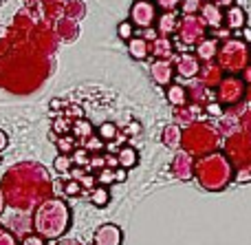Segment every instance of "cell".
Here are the masks:
<instances>
[{
    "instance_id": "6da1fadb",
    "label": "cell",
    "mask_w": 251,
    "mask_h": 245,
    "mask_svg": "<svg viewBox=\"0 0 251 245\" xmlns=\"http://www.w3.org/2000/svg\"><path fill=\"white\" fill-rule=\"evenodd\" d=\"M33 225L35 234L42 239H57L69 230L71 225V210L62 199H44L33 215Z\"/></svg>"
},
{
    "instance_id": "7a4b0ae2",
    "label": "cell",
    "mask_w": 251,
    "mask_h": 245,
    "mask_svg": "<svg viewBox=\"0 0 251 245\" xmlns=\"http://www.w3.org/2000/svg\"><path fill=\"white\" fill-rule=\"evenodd\" d=\"M194 175L199 177L201 186L207 190H223L234 177V168L225 153H207L201 157L199 163H194Z\"/></svg>"
},
{
    "instance_id": "3957f363",
    "label": "cell",
    "mask_w": 251,
    "mask_h": 245,
    "mask_svg": "<svg viewBox=\"0 0 251 245\" xmlns=\"http://www.w3.org/2000/svg\"><path fill=\"white\" fill-rule=\"evenodd\" d=\"M216 62L223 69V73L227 75H240L247 64L251 62V47L247 40H240L238 35L223 40L218 44V53H216Z\"/></svg>"
},
{
    "instance_id": "277c9868",
    "label": "cell",
    "mask_w": 251,
    "mask_h": 245,
    "mask_svg": "<svg viewBox=\"0 0 251 245\" xmlns=\"http://www.w3.org/2000/svg\"><path fill=\"white\" fill-rule=\"evenodd\" d=\"M181 144H185V153L190 155H207V153H214L218 146V133L214 131L209 124H201V122H194L185 128L181 137Z\"/></svg>"
},
{
    "instance_id": "5b68a950",
    "label": "cell",
    "mask_w": 251,
    "mask_h": 245,
    "mask_svg": "<svg viewBox=\"0 0 251 245\" xmlns=\"http://www.w3.org/2000/svg\"><path fill=\"white\" fill-rule=\"evenodd\" d=\"M174 35L178 38L176 42H181L185 49H190L207 35V27H205V22L199 18V13H196V16H181Z\"/></svg>"
},
{
    "instance_id": "8992f818",
    "label": "cell",
    "mask_w": 251,
    "mask_h": 245,
    "mask_svg": "<svg viewBox=\"0 0 251 245\" xmlns=\"http://www.w3.org/2000/svg\"><path fill=\"white\" fill-rule=\"evenodd\" d=\"M245 88L247 82L240 75H225L216 86V102L221 106H236L245 100Z\"/></svg>"
},
{
    "instance_id": "52a82bcc",
    "label": "cell",
    "mask_w": 251,
    "mask_h": 245,
    "mask_svg": "<svg viewBox=\"0 0 251 245\" xmlns=\"http://www.w3.org/2000/svg\"><path fill=\"white\" fill-rule=\"evenodd\" d=\"M159 16V9L152 0H134L130 4V25L134 29H150L154 27V20Z\"/></svg>"
},
{
    "instance_id": "ba28073f",
    "label": "cell",
    "mask_w": 251,
    "mask_h": 245,
    "mask_svg": "<svg viewBox=\"0 0 251 245\" xmlns=\"http://www.w3.org/2000/svg\"><path fill=\"white\" fill-rule=\"evenodd\" d=\"M172 64H174V73L183 80H194L196 75H199V69H201L199 57L190 51H183V53H178V55H174Z\"/></svg>"
},
{
    "instance_id": "9c48e42d",
    "label": "cell",
    "mask_w": 251,
    "mask_h": 245,
    "mask_svg": "<svg viewBox=\"0 0 251 245\" xmlns=\"http://www.w3.org/2000/svg\"><path fill=\"white\" fill-rule=\"evenodd\" d=\"M223 25H225V29L231 31V35H238V31L247 27V11L238 4H231L223 11Z\"/></svg>"
},
{
    "instance_id": "30bf717a",
    "label": "cell",
    "mask_w": 251,
    "mask_h": 245,
    "mask_svg": "<svg viewBox=\"0 0 251 245\" xmlns=\"http://www.w3.org/2000/svg\"><path fill=\"white\" fill-rule=\"evenodd\" d=\"M170 170H172V175L176 177V179H181V181L190 179V177L194 175V159H192V155L185 153V150H178V153L174 155V159H172Z\"/></svg>"
},
{
    "instance_id": "8fae6325",
    "label": "cell",
    "mask_w": 251,
    "mask_h": 245,
    "mask_svg": "<svg viewBox=\"0 0 251 245\" xmlns=\"http://www.w3.org/2000/svg\"><path fill=\"white\" fill-rule=\"evenodd\" d=\"M196 78H199V82L203 84L205 88H216L218 82L225 78V73H223V69L216 64V62H205V64H201Z\"/></svg>"
},
{
    "instance_id": "7c38bea8",
    "label": "cell",
    "mask_w": 251,
    "mask_h": 245,
    "mask_svg": "<svg viewBox=\"0 0 251 245\" xmlns=\"http://www.w3.org/2000/svg\"><path fill=\"white\" fill-rule=\"evenodd\" d=\"M122 241H124V234L115 223H104L101 228H97L95 237H93L95 245H122Z\"/></svg>"
},
{
    "instance_id": "4fadbf2b",
    "label": "cell",
    "mask_w": 251,
    "mask_h": 245,
    "mask_svg": "<svg viewBox=\"0 0 251 245\" xmlns=\"http://www.w3.org/2000/svg\"><path fill=\"white\" fill-rule=\"evenodd\" d=\"M178 27V13L176 11H163L156 16L154 20V31L156 35H163V38H172L176 33Z\"/></svg>"
},
{
    "instance_id": "5bb4252c",
    "label": "cell",
    "mask_w": 251,
    "mask_h": 245,
    "mask_svg": "<svg viewBox=\"0 0 251 245\" xmlns=\"http://www.w3.org/2000/svg\"><path fill=\"white\" fill-rule=\"evenodd\" d=\"M150 75L159 86H168L174 80V64L172 60H154L150 66Z\"/></svg>"
},
{
    "instance_id": "9a60e30c",
    "label": "cell",
    "mask_w": 251,
    "mask_h": 245,
    "mask_svg": "<svg viewBox=\"0 0 251 245\" xmlns=\"http://www.w3.org/2000/svg\"><path fill=\"white\" fill-rule=\"evenodd\" d=\"M218 40L214 38H209V35H205L201 42H196L194 44V55L199 57V62L201 64H205V62H214L216 60V53H218Z\"/></svg>"
},
{
    "instance_id": "2e32d148",
    "label": "cell",
    "mask_w": 251,
    "mask_h": 245,
    "mask_svg": "<svg viewBox=\"0 0 251 245\" xmlns=\"http://www.w3.org/2000/svg\"><path fill=\"white\" fill-rule=\"evenodd\" d=\"M53 31H55L57 40H62V42H73V40L79 38V22L69 20V18L62 16L60 20H55Z\"/></svg>"
},
{
    "instance_id": "e0dca14e",
    "label": "cell",
    "mask_w": 251,
    "mask_h": 245,
    "mask_svg": "<svg viewBox=\"0 0 251 245\" xmlns=\"http://www.w3.org/2000/svg\"><path fill=\"white\" fill-rule=\"evenodd\" d=\"M150 44V55L156 60H172L174 57V40L172 38H163V35H156Z\"/></svg>"
},
{
    "instance_id": "ac0fdd59",
    "label": "cell",
    "mask_w": 251,
    "mask_h": 245,
    "mask_svg": "<svg viewBox=\"0 0 251 245\" xmlns=\"http://www.w3.org/2000/svg\"><path fill=\"white\" fill-rule=\"evenodd\" d=\"M199 18L205 22L207 29H221L223 27V9H218L214 2H203L201 4V11H199Z\"/></svg>"
},
{
    "instance_id": "d6986e66",
    "label": "cell",
    "mask_w": 251,
    "mask_h": 245,
    "mask_svg": "<svg viewBox=\"0 0 251 245\" xmlns=\"http://www.w3.org/2000/svg\"><path fill=\"white\" fill-rule=\"evenodd\" d=\"M64 2L66 0H42L40 11H42L44 22H55L64 16Z\"/></svg>"
},
{
    "instance_id": "ffe728a7",
    "label": "cell",
    "mask_w": 251,
    "mask_h": 245,
    "mask_svg": "<svg viewBox=\"0 0 251 245\" xmlns=\"http://www.w3.org/2000/svg\"><path fill=\"white\" fill-rule=\"evenodd\" d=\"M165 100L170 102V104L174 106V109H178V106H185L187 104V91L183 84L178 82H170L168 86H165Z\"/></svg>"
},
{
    "instance_id": "44dd1931",
    "label": "cell",
    "mask_w": 251,
    "mask_h": 245,
    "mask_svg": "<svg viewBox=\"0 0 251 245\" xmlns=\"http://www.w3.org/2000/svg\"><path fill=\"white\" fill-rule=\"evenodd\" d=\"M128 53L132 60H146V57L150 55V44H148V40H143L141 35H132V38L128 40Z\"/></svg>"
},
{
    "instance_id": "7402d4cb",
    "label": "cell",
    "mask_w": 251,
    "mask_h": 245,
    "mask_svg": "<svg viewBox=\"0 0 251 245\" xmlns=\"http://www.w3.org/2000/svg\"><path fill=\"white\" fill-rule=\"evenodd\" d=\"M181 137H183V131L178 124H168V126L163 128V133H161V139H163V144L168 146V148L176 150L178 146H181Z\"/></svg>"
},
{
    "instance_id": "603a6c76",
    "label": "cell",
    "mask_w": 251,
    "mask_h": 245,
    "mask_svg": "<svg viewBox=\"0 0 251 245\" xmlns=\"http://www.w3.org/2000/svg\"><path fill=\"white\" fill-rule=\"evenodd\" d=\"M84 16H86V4H84V0H66L64 2V18L79 22Z\"/></svg>"
},
{
    "instance_id": "cb8c5ba5",
    "label": "cell",
    "mask_w": 251,
    "mask_h": 245,
    "mask_svg": "<svg viewBox=\"0 0 251 245\" xmlns=\"http://www.w3.org/2000/svg\"><path fill=\"white\" fill-rule=\"evenodd\" d=\"M137 162H139V155L132 146H124V148H119V153H117V166L119 168H126V170H128V168L137 166Z\"/></svg>"
},
{
    "instance_id": "d4e9b609",
    "label": "cell",
    "mask_w": 251,
    "mask_h": 245,
    "mask_svg": "<svg viewBox=\"0 0 251 245\" xmlns=\"http://www.w3.org/2000/svg\"><path fill=\"white\" fill-rule=\"evenodd\" d=\"M174 115H176V119L181 124H185V126H190V124H194L196 119H199L201 115V106H178L176 110H174Z\"/></svg>"
},
{
    "instance_id": "484cf974",
    "label": "cell",
    "mask_w": 251,
    "mask_h": 245,
    "mask_svg": "<svg viewBox=\"0 0 251 245\" xmlns=\"http://www.w3.org/2000/svg\"><path fill=\"white\" fill-rule=\"evenodd\" d=\"M187 91V102H194V104H201V102L207 100V88L203 86V84L196 80L194 84H190V86H185Z\"/></svg>"
},
{
    "instance_id": "4316f807",
    "label": "cell",
    "mask_w": 251,
    "mask_h": 245,
    "mask_svg": "<svg viewBox=\"0 0 251 245\" xmlns=\"http://www.w3.org/2000/svg\"><path fill=\"white\" fill-rule=\"evenodd\" d=\"M71 131H73L75 137H79V139H86V137L93 135V124L88 122V119L79 117V119H75V122L71 124Z\"/></svg>"
},
{
    "instance_id": "83f0119b",
    "label": "cell",
    "mask_w": 251,
    "mask_h": 245,
    "mask_svg": "<svg viewBox=\"0 0 251 245\" xmlns=\"http://www.w3.org/2000/svg\"><path fill=\"white\" fill-rule=\"evenodd\" d=\"M201 4H203V0H181L178 11H181V16H196L201 11Z\"/></svg>"
},
{
    "instance_id": "f1b7e54d",
    "label": "cell",
    "mask_w": 251,
    "mask_h": 245,
    "mask_svg": "<svg viewBox=\"0 0 251 245\" xmlns=\"http://www.w3.org/2000/svg\"><path fill=\"white\" fill-rule=\"evenodd\" d=\"M91 201L95 203L97 208H104V206H108V201H110V192L104 188V186H100V188H95V190H93V194H91Z\"/></svg>"
},
{
    "instance_id": "f546056e",
    "label": "cell",
    "mask_w": 251,
    "mask_h": 245,
    "mask_svg": "<svg viewBox=\"0 0 251 245\" xmlns=\"http://www.w3.org/2000/svg\"><path fill=\"white\" fill-rule=\"evenodd\" d=\"M97 137H100L101 141H110V139H115V137H117V126H115V124H110V122L101 124L100 131H97Z\"/></svg>"
},
{
    "instance_id": "4dcf8cb0",
    "label": "cell",
    "mask_w": 251,
    "mask_h": 245,
    "mask_svg": "<svg viewBox=\"0 0 251 245\" xmlns=\"http://www.w3.org/2000/svg\"><path fill=\"white\" fill-rule=\"evenodd\" d=\"M57 148L62 150V155H71L75 150V137L71 135H62L60 139H57Z\"/></svg>"
},
{
    "instance_id": "1f68e13d",
    "label": "cell",
    "mask_w": 251,
    "mask_h": 245,
    "mask_svg": "<svg viewBox=\"0 0 251 245\" xmlns=\"http://www.w3.org/2000/svg\"><path fill=\"white\" fill-rule=\"evenodd\" d=\"M55 170L57 172H69L71 168H73V162H71V155H57L55 157Z\"/></svg>"
},
{
    "instance_id": "d6a6232c",
    "label": "cell",
    "mask_w": 251,
    "mask_h": 245,
    "mask_svg": "<svg viewBox=\"0 0 251 245\" xmlns=\"http://www.w3.org/2000/svg\"><path fill=\"white\" fill-rule=\"evenodd\" d=\"M117 35H119L122 40H126V42H128V40L132 38V35H134V27L130 25V20L119 22V27H117Z\"/></svg>"
},
{
    "instance_id": "836d02e7",
    "label": "cell",
    "mask_w": 251,
    "mask_h": 245,
    "mask_svg": "<svg viewBox=\"0 0 251 245\" xmlns=\"http://www.w3.org/2000/svg\"><path fill=\"white\" fill-rule=\"evenodd\" d=\"M152 2H154V7L161 9V11H178L181 0H152Z\"/></svg>"
},
{
    "instance_id": "e575fe53",
    "label": "cell",
    "mask_w": 251,
    "mask_h": 245,
    "mask_svg": "<svg viewBox=\"0 0 251 245\" xmlns=\"http://www.w3.org/2000/svg\"><path fill=\"white\" fill-rule=\"evenodd\" d=\"M71 162H73V163H79V166H86V163L91 162V157H88V150H86V148L73 150V153H71Z\"/></svg>"
},
{
    "instance_id": "d590c367",
    "label": "cell",
    "mask_w": 251,
    "mask_h": 245,
    "mask_svg": "<svg viewBox=\"0 0 251 245\" xmlns=\"http://www.w3.org/2000/svg\"><path fill=\"white\" fill-rule=\"evenodd\" d=\"M234 179L238 181V184H247V181H251V166H240L238 170H236Z\"/></svg>"
},
{
    "instance_id": "8d00e7d4",
    "label": "cell",
    "mask_w": 251,
    "mask_h": 245,
    "mask_svg": "<svg viewBox=\"0 0 251 245\" xmlns=\"http://www.w3.org/2000/svg\"><path fill=\"white\" fill-rule=\"evenodd\" d=\"M86 150H104V141L100 139L97 135H91L86 137V146H84Z\"/></svg>"
},
{
    "instance_id": "74e56055",
    "label": "cell",
    "mask_w": 251,
    "mask_h": 245,
    "mask_svg": "<svg viewBox=\"0 0 251 245\" xmlns=\"http://www.w3.org/2000/svg\"><path fill=\"white\" fill-rule=\"evenodd\" d=\"M20 245H47V239L38 237V234H26L20 241Z\"/></svg>"
},
{
    "instance_id": "f35d334b",
    "label": "cell",
    "mask_w": 251,
    "mask_h": 245,
    "mask_svg": "<svg viewBox=\"0 0 251 245\" xmlns=\"http://www.w3.org/2000/svg\"><path fill=\"white\" fill-rule=\"evenodd\" d=\"M205 110H207L209 115H214V117H223V115H225V110H223V106L218 104V102H209V104L205 106Z\"/></svg>"
},
{
    "instance_id": "ab89813d",
    "label": "cell",
    "mask_w": 251,
    "mask_h": 245,
    "mask_svg": "<svg viewBox=\"0 0 251 245\" xmlns=\"http://www.w3.org/2000/svg\"><path fill=\"white\" fill-rule=\"evenodd\" d=\"M0 245H16L13 234L9 232V230H4V228H0Z\"/></svg>"
},
{
    "instance_id": "60d3db41",
    "label": "cell",
    "mask_w": 251,
    "mask_h": 245,
    "mask_svg": "<svg viewBox=\"0 0 251 245\" xmlns=\"http://www.w3.org/2000/svg\"><path fill=\"white\" fill-rule=\"evenodd\" d=\"M53 128H55V133H62V135H66V133L71 131V122H69V119H57V122L53 124Z\"/></svg>"
},
{
    "instance_id": "b9f144b4",
    "label": "cell",
    "mask_w": 251,
    "mask_h": 245,
    "mask_svg": "<svg viewBox=\"0 0 251 245\" xmlns=\"http://www.w3.org/2000/svg\"><path fill=\"white\" fill-rule=\"evenodd\" d=\"M97 179L101 181V184H113L115 181V177H113V168H104V170L100 172V177Z\"/></svg>"
},
{
    "instance_id": "7bdbcfd3",
    "label": "cell",
    "mask_w": 251,
    "mask_h": 245,
    "mask_svg": "<svg viewBox=\"0 0 251 245\" xmlns=\"http://www.w3.org/2000/svg\"><path fill=\"white\" fill-rule=\"evenodd\" d=\"M79 190H82V184H79V181H69V184L64 186L66 194H79Z\"/></svg>"
},
{
    "instance_id": "ee69618b",
    "label": "cell",
    "mask_w": 251,
    "mask_h": 245,
    "mask_svg": "<svg viewBox=\"0 0 251 245\" xmlns=\"http://www.w3.org/2000/svg\"><path fill=\"white\" fill-rule=\"evenodd\" d=\"M214 38H216V40H227V38H231V31L229 29H223V27H221V29L214 31Z\"/></svg>"
},
{
    "instance_id": "f6af8a7d",
    "label": "cell",
    "mask_w": 251,
    "mask_h": 245,
    "mask_svg": "<svg viewBox=\"0 0 251 245\" xmlns=\"http://www.w3.org/2000/svg\"><path fill=\"white\" fill-rule=\"evenodd\" d=\"M113 177L117 184H122V181H126V177H128V172H126V168H117V170H113Z\"/></svg>"
},
{
    "instance_id": "bcb514c9",
    "label": "cell",
    "mask_w": 251,
    "mask_h": 245,
    "mask_svg": "<svg viewBox=\"0 0 251 245\" xmlns=\"http://www.w3.org/2000/svg\"><path fill=\"white\" fill-rule=\"evenodd\" d=\"M209 2H214L218 9H223V11H225L227 7H231V4H236V0H209Z\"/></svg>"
},
{
    "instance_id": "7dc6e473",
    "label": "cell",
    "mask_w": 251,
    "mask_h": 245,
    "mask_svg": "<svg viewBox=\"0 0 251 245\" xmlns=\"http://www.w3.org/2000/svg\"><path fill=\"white\" fill-rule=\"evenodd\" d=\"M154 38H156V31L152 29V27H150V29H143V40H150V42H152Z\"/></svg>"
},
{
    "instance_id": "c3c4849f",
    "label": "cell",
    "mask_w": 251,
    "mask_h": 245,
    "mask_svg": "<svg viewBox=\"0 0 251 245\" xmlns=\"http://www.w3.org/2000/svg\"><path fill=\"white\" fill-rule=\"evenodd\" d=\"M4 146H7V135H4V133L0 131V150H2Z\"/></svg>"
},
{
    "instance_id": "681fc988",
    "label": "cell",
    "mask_w": 251,
    "mask_h": 245,
    "mask_svg": "<svg viewBox=\"0 0 251 245\" xmlns=\"http://www.w3.org/2000/svg\"><path fill=\"white\" fill-rule=\"evenodd\" d=\"M245 97H247V100L251 102V82L247 84V88H245Z\"/></svg>"
},
{
    "instance_id": "f907efd6",
    "label": "cell",
    "mask_w": 251,
    "mask_h": 245,
    "mask_svg": "<svg viewBox=\"0 0 251 245\" xmlns=\"http://www.w3.org/2000/svg\"><path fill=\"white\" fill-rule=\"evenodd\" d=\"M60 106H62L60 100H53V102H51V109H60Z\"/></svg>"
},
{
    "instance_id": "816d5d0a",
    "label": "cell",
    "mask_w": 251,
    "mask_h": 245,
    "mask_svg": "<svg viewBox=\"0 0 251 245\" xmlns=\"http://www.w3.org/2000/svg\"><path fill=\"white\" fill-rule=\"evenodd\" d=\"M57 245H82V243H77V241H62V243H57Z\"/></svg>"
},
{
    "instance_id": "f5cc1de1",
    "label": "cell",
    "mask_w": 251,
    "mask_h": 245,
    "mask_svg": "<svg viewBox=\"0 0 251 245\" xmlns=\"http://www.w3.org/2000/svg\"><path fill=\"white\" fill-rule=\"evenodd\" d=\"M2 208H4V201H2V190H0V212H2Z\"/></svg>"
}]
</instances>
